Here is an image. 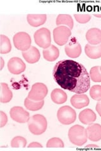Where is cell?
<instances>
[{
    "mask_svg": "<svg viewBox=\"0 0 101 151\" xmlns=\"http://www.w3.org/2000/svg\"><path fill=\"white\" fill-rule=\"evenodd\" d=\"M42 53L44 58L49 62L56 60L60 55L59 49L54 45H51L47 49H44Z\"/></svg>",
    "mask_w": 101,
    "mask_h": 151,
    "instance_id": "e0dca14e",
    "label": "cell"
},
{
    "mask_svg": "<svg viewBox=\"0 0 101 151\" xmlns=\"http://www.w3.org/2000/svg\"><path fill=\"white\" fill-rule=\"evenodd\" d=\"M90 78L95 83L101 82V69L100 66H94L91 68Z\"/></svg>",
    "mask_w": 101,
    "mask_h": 151,
    "instance_id": "d4e9b609",
    "label": "cell"
},
{
    "mask_svg": "<svg viewBox=\"0 0 101 151\" xmlns=\"http://www.w3.org/2000/svg\"><path fill=\"white\" fill-rule=\"evenodd\" d=\"M70 102L71 105L77 109H81L89 105V97L84 94H76L71 97Z\"/></svg>",
    "mask_w": 101,
    "mask_h": 151,
    "instance_id": "4fadbf2b",
    "label": "cell"
},
{
    "mask_svg": "<svg viewBox=\"0 0 101 151\" xmlns=\"http://www.w3.org/2000/svg\"><path fill=\"white\" fill-rule=\"evenodd\" d=\"M9 71L13 74H20L25 71L26 65L19 58H12L8 63Z\"/></svg>",
    "mask_w": 101,
    "mask_h": 151,
    "instance_id": "8fae6325",
    "label": "cell"
},
{
    "mask_svg": "<svg viewBox=\"0 0 101 151\" xmlns=\"http://www.w3.org/2000/svg\"><path fill=\"white\" fill-rule=\"evenodd\" d=\"M68 138L71 142L77 146L84 145L87 141V133L83 126L75 125L71 127L68 132Z\"/></svg>",
    "mask_w": 101,
    "mask_h": 151,
    "instance_id": "7a4b0ae2",
    "label": "cell"
},
{
    "mask_svg": "<svg viewBox=\"0 0 101 151\" xmlns=\"http://www.w3.org/2000/svg\"><path fill=\"white\" fill-rule=\"evenodd\" d=\"M56 25H66L70 28V30H71L73 27V20L70 15L61 14V15H59L57 17Z\"/></svg>",
    "mask_w": 101,
    "mask_h": 151,
    "instance_id": "603a6c76",
    "label": "cell"
},
{
    "mask_svg": "<svg viewBox=\"0 0 101 151\" xmlns=\"http://www.w3.org/2000/svg\"><path fill=\"white\" fill-rule=\"evenodd\" d=\"M13 44L16 48L18 50L26 51L31 47V38L27 33L21 32L16 34L13 37Z\"/></svg>",
    "mask_w": 101,
    "mask_h": 151,
    "instance_id": "8992f818",
    "label": "cell"
},
{
    "mask_svg": "<svg viewBox=\"0 0 101 151\" xmlns=\"http://www.w3.org/2000/svg\"><path fill=\"white\" fill-rule=\"evenodd\" d=\"M90 95L93 100L95 101L101 100V86L100 85H94L90 88Z\"/></svg>",
    "mask_w": 101,
    "mask_h": 151,
    "instance_id": "484cf974",
    "label": "cell"
},
{
    "mask_svg": "<svg viewBox=\"0 0 101 151\" xmlns=\"http://www.w3.org/2000/svg\"><path fill=\"white\" fill-rule=\"evenodd\" d=\"M65 53L70 58H77L81 54V47L75 37H72L65 45Z\"/></svg>",
    "mask_w": 101,
    "mask_h": 151,
    "instance_id": "9c48e42d",
    "label": "cell"
},
{
    "mask_svg": "<svg viewBox=\"0 0 101 151\" xmlns=\"http://www.w3.org/2000/svg\"><path fill=\"white\" fill-rule=\"evenodd\" d=\"M97 119V116L93 110L91 109H85L81 111L79 114V120L85 125L92 124Z\"/></svg>",
    "mask_w": 101,
    "mask_h": 151,
    "instance_id": "2e32d148",
    "label": "cell"
},
{
    "mask_svg": "<svg viewBox=\"0 0 101 151\" xmlns=\"http://www.w3.org/2000/svg\"><path fill=\"white\" fill-rule=\"evenodd\" d=\"M28 147H42V145L38 142H32L28 145Z\"/></svg>",
    "mask_w": 101,
    "mask_h": 151,
    "instance_id": "1f68e13d",
    "label": "cell"
},
{
    "mask_svg": "<svg viewBox=\"0 0 101 151\" xmlns=\"http://www.w3.org/2000/svg\"><path fill=\"white\" fill-rule=\"evenodd\" d=\"M46 147L47 148L50 147H64V143L62 140L57 137H54L49 139L47 141L46 144Z\"/></svg>",
    "mask_w": 101,
    "mask_h": 151,
    "instance_id": "83f0119b",
    "label": "cell"
},
{
    "mask_svg": "<svg viewBox=\"0 0 101 151\" xmlns=\"http://www.w3.org/2000/svg\"><path fill=\"white\" fill-rule=\"evenodd\" d=\"M57 119L63 125H70L76 120V111L70 106L61 107L57 113Z\"/></svg>",
    "mask_w": 101,
    "mask_h": 151,
    "instance_id": "277c9868",
    "label": "cell"
},
{
    "mask_svg": "<svg viewBox=\"0 0 101 151\" xmlns=\"http://www.w3.org/2000/svg\"><path fill=\"white\" fill-rule=\"evenodd\" d=\"M48 89L44 84L36 83L32 86L31 91L28 93V98L34 101H41L47 96Z\"/></svg>",
    "mask_w": 101,
    "mask_h": 151,
    "instance_id": "ba28073f",
    "label": "cell"
},
{
    "mask_svg": "<svg viewBox=\"0 0 101 151\" xmlns=\"http://www.w3.org/2000/svg\"><path fill=\"white\" fill-rule=\"evenodd\" d=\"M44 100L34 101L31 100L30 98H28V97L26 98L25 101H24V105H25L27 109L32 111H38L41 110L43 107V106H44Z\"/></svg>",
    "mask_w": 101,
    "mask_h": 151,
    "instance_id": "44dd1931",
    "label": "cell"
},
{
    "mask_svg": "<svg viewBox=\"0 0 101 151\" xmlns=\"http://www.w3.org/2000/svg\"><path fill=\"white\" fill-rule=\"evenodd\" d=\"M27 22L29 24L34 27H39L44 24L47 20V15H28L27 17Z\"/></svg>",
    "mask_w": 101,
    "mask_h": 151,
    "instance_id": "ffe728a7",
    "label": "cell"
},
{
    "mask_svg": "<svg viewBox=\"0 0 101 151\" xmlns=\"http://www.w3.org/2000/svg\"><path fill=\"white\" fill-rule=\"evenodd\" d=\"M55 82L65 90L83 94L90 87V78L84 65L73 60H62L53 69Z\"/></svg>",
    "mask_w": 101,
    "mask_h": 151,
    "instance_id": "6da1fadb",
    "label": "cell"
},
{
    "mask_svg": "<svg viewBox=\"0 0 101 151\" xmlns=\"http://www.w3.org/2000/svg\"><path fill=\"white\" fill-rule=\"evenodd\" d=\"M27 145V140L23 137L17 136L14 137L11 142V146L15 147H25Z\"/></svg>",
    "mask_w": 101,
    "mask_h": 151,
    "instance_id": "4316f807",
    "label": "cell"
},
{
    "mask_svg": "<svg viewBox=\"0 0 101 151\" xmlns=\"http://www.w3.org/2000/svg\"><path fill=\"white\" fill-rule=\"evenodd\" d=\"M8 122V117L5 113H4L3 111H0V125L1 127H3L5 126Z\"/></svg>",
    "mask_w": 101,
    "mask_h": 151,
    "instance_id": "f546056e",
    "label": "cell"
},
{
    "mask_svg": "<svg viewBox=\"0 0 101 151\" xmlns=\"http://www.w3.org/2000/svg\"><path fill=\"white\" fill-rule=\"evenodd\" d=\"M86 148H98V145H88L86 147Z\"/></svg>",
    "mask_w": 101,
    "mask_h": 151,
    "instance_id": "d6a6232c",
    "label": "cell"
},
{
    "mask_svg": "<svg viewBox=\"0 0 101 151\" xmlns=\"http://www.w3.org/2000/svg\"><path fill=\"white\" fill-rule=\"evenodd\" d=\"M9 115L14 121L20 124L28 122L30 119L29 113L21 106L13 107L9 111Z\"/></svg>",
    "mask_w": 101,
    "mask_h": 151,
    "instance_id": "30bf717a",
    "label": "cell"
},
{
    "mask_svg": "<svg viewBox=\"0 0 101 151\" xmlns=\"http://www.w3.org/2000/svg\"><path fill=\"white\" fill-rule=\"evenodd\" d=\"M86 39L90 45H99L101 43V30L97 28L89 29L86 34Z\"/></svg>",
    "mask_w": 101,
    "mask_h": 151,
    "instance_id": "9a60e30c",
    "label": "cell"
},
{
    "mask_svg": "<svg viewBox=\"0 0 101 151\" xmlns=\"http://www.w3.org/2000/svg\"><path fill=\"white\" fill-rule=\"evenodd\" d=\"M100 69H101V67H100Z\"/></svg>",
    "mask_w": 101,
    "mask_h": 151,
    "instance_id": "e575fe53",
    "label": "cell"
},
{
    "mask_svg": "<svg viewBox=\"0 0 101 151\" xmlns=\"http://www.w3.org/2000/svg\"><path fill=\"white\" fill-rule=\"evenodd\" d=\"M74 17L80 23H86L91 19V16L89 14H75Z\"/></svg>",
    "mask_w": 101,
    "mask_h": 151,
    "instance_id": "f1b7e54d",
    "label": "cell"
},
{
    "mask_svg": "<svg viewBox=\"0 0 101 151\" xmlns=\"http://www.w3.org/2000/svg\"><path fill=\"white\" fill-rule=\"evenodd\" d=\"M47 122L46 118L40 114L33 115L28 122V127L32 134L39 135L44 133L47 129Z\"/></svg>",
    "mask_w": 101,
    "mask_h": 151,
    "instance_id": "3957f363",
    "label": "cell"
},
{
    "mask_svg": "<svg viewBox=\"0 0 101 151\" xmlns=\"http://www.w3.org/2000/svg\"><path fill=\"white\" fill-rule=\"evenodd\" d=\"M85 52L89 58L95 59L101 58V44L92 45L89 44L85 47Z\"/></svg>",
    "mask_w": 101,
    "mask_h": 151,
    "instance_id": "ac0fdd59",
    "label": "cell"
},
{
    "mask_svg": "<svg viewBox=\"0 0 101 151\" xmlns=\"http://www.w3.org/2000/svg\"><path fill=\"white\" fill-rule=\"evenodd\" d=\"M36 44L43 49H47L51 45L50 31L46 28H41L37 30L33 35Z\"/></svg>",
    "mask_w": 101,
    "mask_h": 151,
    "instance_id": "5b68a950",
    "label": "cell"
},
{
    "mask_svg": "<svg viewBox=\"0 0 101 151\" xmlns=\"http://www.w3.org/2000/svg\"><path fill=\"white\" fill-rule=\"evenodd\" d=\"M13 93L9 89L8 84L4 83H1V99L0 101L3 103H8L12 100Z\"/></svg>",
    "mask_w": 101,
    "mask_h": 151,
    "instance_id": "7402d4cb",
    "label": "cell"
},
{
    "mask_svg": "<svg viewBox=\"0 0 101 151\" xmlns=\"http://www.w3.org/2000/svg\"><path fill=\"white\" fill-rule=\"evenodd\" d=\"M51 97L52 101L57 105L65 103L68 99V96H67L66 93L59 88L53 89V91L51 93Z\"/></svg>",
    "mask_w": 101,
    "mask_h": 151,
    "instance_id": "d6986e66",
    "label": "cell"
},
{
    "mask_svg": "<svg viewBox=\"0 0 101 151\" xmlns=\"http://www.w3.org/2000/svg\"><path fill=\"white\" fill-rule=\"evenodd\" d=\"M88 139L93 142L101 140V125L98 124H91L86 129Z\"/></svg>",
    "mask_w": 101,
    "mask_h": 151,
    "instance_id": "7c38bea8",
    "label": "cell"
},
{
    "mask_svg": "<svg viewBox=\"0 0 101 151\" xmlns=\"http://www.w3.org/2000/svg\"><path fill=\"white\" fill-rule=\"evenodd\" d=\"M3 66H4V60H3V59L1 58V69L3 68Z\"/></svg>",
    "mask_w": 101,
    "mask_h": 151,
    "instance_id": "836d02e7",
    "label": "cell"
},
{
    "mask_svg": "<svg viewBox=\"0 0 101 151\" xmlns=\"http://www.w3.org/2000/svg\"><path fill=\"white\" fill-rule=\"evenodd\" d=\"M71 35V30L70 28L66 26H58L53 30L54 42L60 46L66 44L68 42Z\"/></svg>",
    "mask_w": 101,
    "mask_h": 151,
    "instance_id": "52a82bcc",
    "label": "cell"
},
{
    "mask_svg": "<svg viewBox=\"0 0 101 151\" xmlns=\"http://www.w3.org/2000/svg\"><path fill=\"white\" fill-rule=\"evenodd\" d=\"M12 50L11 42L8 37L6 35H1V54H8Z\"/></svg>",
    "mask_w": 101,
    "mask_h": 151,
    "instance_id": "cb8c5ba5",
    "label": "cell"
},
{
    "mask_svg": "<svg viewBox=\"0 0 101 151\" xmlns=\"http://www.w3.org/2000/svg\"><path fill=\"white\" fill-rule=\"evenodd\" d=\"M95 110L99 113V115L101 116V100L99 101L98 103H97V105H96Z\"/></svg>",
    "mask_w": 101,
    "mask_h": 151,
    "instance_id": "4dcf8cb0",
    "label": "cell"
},
{
    "mask_svg": "<svg viewBox=\"0 0 101 151\" xmlns=\"http://www.w3.org/2000/svg\"><path fill=\"white\" fill-rule=\"evenodd\" d=\"M22 55L27 62L30 64L37 63L41 58L39 50L33 46H31V48L26 51H23Z\"/></svg>",
    "mask_w": 101,
    "mask_h": 151,
    "instance_id": "5bb4252c",
    "label": "cell"
}]
</instances>
